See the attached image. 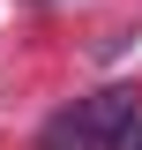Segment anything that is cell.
<instances>
[{
  "label": "cell",
  "instance_id": "cell-1",
  "mask_svg": "<svg viewBox=\"0 0 142 150\" xmlns=\"http://www.w3.org/2000/svg\"><path fill=\"white\" fill-rule=\"evenodd\" d=\"M135 128H142L135 90H97V98H82V105L53 112L45 135H37V150H120Z\"/></svg>",
  "mask_w": 142,
  "mask_h": 150
},
{
  "label": "cell",
  "instance_id": "cell-2",
  "mask_svg": "<svg viewBox=\"0 0 142 150\" xmlns=\"http://www.w3.org/2000/svg\"><path fill=\"white\" fill-rule=\"evenodd\" d=\"M120 150H142V128H135V135H127V143H120Z\"/></svg>",
  "mask_w": 142,
  "mask_h": 150
}]
</instances>
